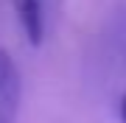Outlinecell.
<instances>
[{"label":"cell","instance_id":"cell-1","mask_svg":"<svg viewBox=\"0 0 126 123\" xmlns=\"http://www.w3.org/2000/svg\"><path fill=\"white\" fill-rule=\"evenodd\" d=\"M23 98V78L17 62L6 48H0V123H14Z\"/></svg>","mask_w":126,"mask_h":123},{"label":"cell","instance_id":"cell-3","mask_svg":"<svg viewBox=\"0 0 126 123\" xmlns=\"http://www.w3.org/2000/svg\"><path fill=\"white\" fill-rule=\"evenodd\" d=\"M121 118H123V123H126V95L121 98Z\"/></svg>","mask_w":126,"mask_h":123},{"label":"cell","instance_id":"cell-2","mask_svg":"<svg viewBox=\"0 0 126 123\" xmlns=\"http://www.w3.org/2000/svg\"><path fill=\"white\" fill-rule=\"evenodd\" d=\"M14 11H17V20L25 31V39L31 45H42V37H45V14H42V3L39 0H11Z\"/></svg>","mask_w":126,"mask_h":123}]
</instances>
